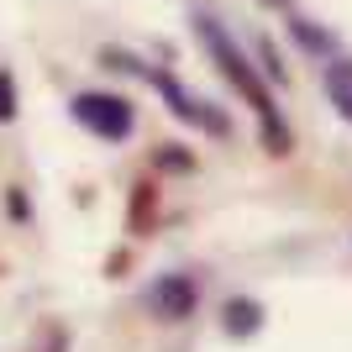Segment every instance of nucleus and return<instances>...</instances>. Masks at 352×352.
<instances>
[{
    "mask_svg": "<svg viewBox=\"0 0 352 352\" xmlns=\"http://www.w3.org/2000/svg\"><path fill=\"white\" fill-rule=\"evenodd\" d=\"M195 32H200V43L210 47L216 69H221V74H226V79L236 85V95H248V105L258 111V121H263V137H268V147H274V153H284V147H289V132L279 126V105H274V95H268L263 74L252 69V63H248V53H242V47H236L232 37H226V32H221L216 21H210V16H200V21H195Z\"/></svg>",
    "mask_w": 352,
    "mask_h": 352,
    "instance_id": "1",
    "label": "nucleus"
},
{
    "mask_svg": "<svg viewBox=\"0 0 352 352\" xmlns=\"http://www.w3.org/2000/svg\"><path fill=\"white\" fill-rule=\"evenodd\" d=\"M158 89H163V95H168V100H174V111H179V116H184V121H195V126H210V132H216V137L226 132V121H221L216 111H206V105L195 100V95H184V89H179L174 79H168V74H158Z\"/></svg>",
    "mask_w": 352,
    "mask_h": 352,
    "instance_id": "3",
    "label": "nucleus"
},
{
    "mask_svg": "<svg viewBox=\"0 0 352 352\" xmlns=\"http://www.w3.org/2000/svg\"><path fill=\"white\" fill-rule=\"evenodd\" d=\"M74 121L89 126L95 137H105V142H121V137L132 132V105L121 100V95L89 89V95H74Z\"/></svg>",
    "mask_w": 352,
    "mask_h": 352,
    "instance_id": "2",
    "label": "nucleus"
},
{
    "mask_svg": "<svg viewBox=\"0 0 352 352\" xmlns=\"http://www.w3.org/2000/svg\"><path fill=\"white\" fill-rule=\"evenodd\" d=\"M326 95L342 111V121H352V63H331L326 69Z\"/></svg>",
    "mask_w": 352,
    "mask_h": 352,
    "instance_id": "4",
    "label": "nucleus"
},
{
    "mask_svg": "<svg viewBox=\"0 0 352 352\" xmlns=\"http://www.w3.org/2000/svg\"><path fill=\"white\" fill-rule=\"evenodd\" d=\"M11 111H16V105H11V79H0V121L11 116Z\"/></svg>",
    "mask_w": 352,
    "mask_h": 352,
    "instance_id": "5",
    "label": "nucleus"
}]
</instances>
